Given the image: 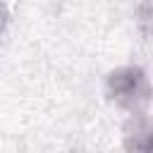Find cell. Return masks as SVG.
I'll use <instances>...</instances> for the list:
<instances>
[{
  "label": "cell",
  "instance_id": "1",
  "mask_svg": "<svg viewBox=\"0 0 153 153\" xmlns=\"http://www.w3.org/2000/svg\"><path fill=\"white\" fill-rule=\"evenodd\" d=\"M108 96L124 110L129 112H141L151 98H153V86L141 67H120L108 76Z\"/></svg>",
  "mask_w": 153,
  "mask_h": 153
},
{
  "label": "cell",
  "instance_id": "2",
  "mask_svg": "<svg viewBox=\"0 0 153 153\" xmlns=\"http://www.w3.org/2000/svg\"><path fill=\"white\" fill-rule=\"evenodd\" d=\"M124 148L153 153V120L143 112H131V120L124 127Z\"/></svg>",
  "mask_w": 153,
  "mask_h": 153
},
{
  "label": "cell",
  "instance_id": "3",
  "mask_svg": "<svg viewBox=\"0 0 153 153\" xmlns=\"http://www.w3.org/2000/svg\"><path fill=\"white\" fill-rule=\"evenodd\" d=\"M139 26L146 36L153 38V0H143V5L139 7Z\"/></svg>",
  "mask_w": 153,
  "mask_h": 153
}]
</instances>
